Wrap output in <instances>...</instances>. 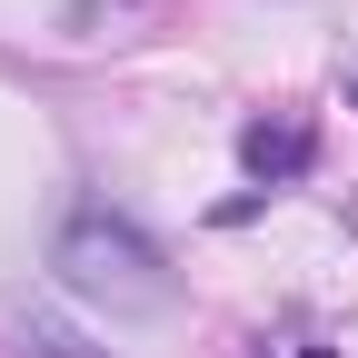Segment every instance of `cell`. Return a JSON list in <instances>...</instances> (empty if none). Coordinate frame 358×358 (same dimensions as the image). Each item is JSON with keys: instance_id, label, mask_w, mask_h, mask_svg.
Returning <instances> with one entry per match:
<instances>
[{"instance_id": "1", "label": "cell", "mask_w": 358, "mask_h": 358, "mask_svg": "<svg viewBox=\"0 0 358 358\" xmlns=\"http://www.w3.org/2000/svg\"><path fill=\"white\" fill-rule=\"evenodd\" d=\"M50 268H60V279H70L90 308H110V319H159V308L179 299V289H169V259H159L140 229H129L120 209H100V199L60 219Z\"/></svg>"}, {"instance_id": "2", "label": "cell", "mask_w": 358, "mask_h": 358, "mask_svg": "<svg viewBox=\"0 0 358 358\" xmlns=\"http://www.w3.org/2000/svg\"><path fill=\"white\" fill-rule=\"evenodd\" d=\"M239 159L259 189H289V179H308V159H319V129L308 120H249L239 129Z\"/></svg>"}, {"instance_id": "3", "label": "cell", "mask_w": 358, "mask_h": 358, "mask_svg": "<svg viewBox=\"0 0 358 358\" xmlns=\"http://www.w3.org/2000/svg\"><path fill=\"white\" fill-rule=\"evenodd\" d=\"M30 348H40V358H90V348H80L70 329H30Z\"/></svg>"}, {"instance_id": "4", "label": "cell", "mask_w": 358, "mask_h": 358, "mask_svg": "<svg viewBox=\"0 0 358 358\" xmlns=\"http://www.w3.org/2000/svg\"><path fill=\"white\" fill-rule=\"evenodd\" d=\"M259 358H329L319 338H279V348H259Z\"/></svg>"}]
</instances>
